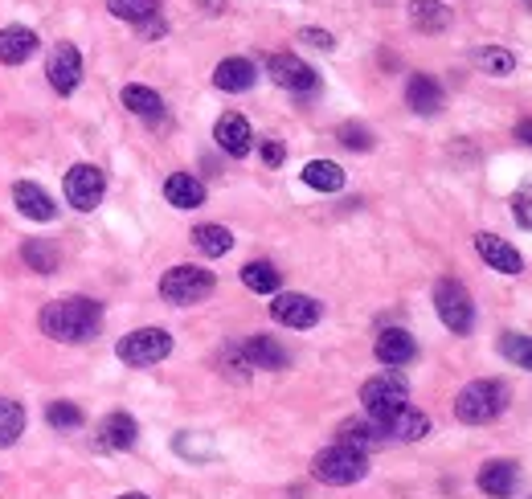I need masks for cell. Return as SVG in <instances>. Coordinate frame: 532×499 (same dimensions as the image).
I'll return each mask as SVG.
<instances>
[{
	"mask_svg": "<svg viewBox=\"0 0 532 499\" xmlns=\"http://www.w3.org/2000/svg\"><path fill=\"white\" fill-rule=\"evenodd\" d=\"M475 254H479L487 266H492V270H500V275H520V270H524L520 250H516L512 242L496 238V234H475Z\"/></svg>",
	"mask_w": 532,
	"mask_h": 499,
	"instance_id": "14",
	"label": "cell"
},
{
	"mask_svg": "<svg viewBox=\"0 0 532 499\" xmlns=\"http://www.w3.org/2000/svg\"><path fill=\"white\" fill-rule=\"evenodd\" d=\"M136 438H140V426H136V418L123 414V410H115V414H107L99 422V446L103 450H131V446H136Z\"/></svg>",
	"mask_w": 532,
	"mask_h": 499,
	"instance_id": "18",
	"label": "cell"
},
{
	"mask_svg": "<svg viewBox=\"0 0 532 499\" xmlns=\"http://www.w3.org/2000/svg\"><path fill=\"white\" fill-rule=\"evenodd\" d=\"M410 25L422 33H442L451 25V9L442 0H414L410 5Z\"/></svg>",
	"mask_w": 532,
	"mask_h": 499,
	"instance_id": "26",
	"label": "cell"
},
{
	"mask_svg": "<svg viewBox=\"0 0 532 499\" xmlns=\"http://www.w3.org/2000/svg\"><path fill=\"white\" fill-rule=\"evenodd\" d=\"M303 185H312L320 193H340L344 189V168L332 160H307L303 164Z\"/></svg>",
	"mask_w": 532,
	"mask_h": 499,
	"instance_id": "27",
	"label": "cell"
},
{
	"mask_svg": "<svg viewBox=\"0 0 532 499\" xmlns=\"http://www.w3.org/2000/svg\"><path fill=\"white\" fill-rule=\"evenodd\" d=\"M336 442H340V446H352V450H361V455H369L373 446L385 442V430H381L373 418H369V422L352 418V422H344V426L336 430Z\"/></svg>",
	"mask_w": 532,
	"mask_h": 499,
	"instance_id": "23",
	"label": "cell"
},
{
	"mask_svg": "<svg viewBox=\"0 0 532 499\" xmlns=\"http://www.w3.org/2000/svg\"><path fill=\"white\" fill-rule=\"evenodd\" d=\"M434 311H438V320L447 324L455 336H467L475 328V303H471V295H467V287L459 279H438Z\"/></svg>",
	"mask_w": 532,
	"mask_h": 499,
	"instance_id": "6",
	"label": "cell"
},
{
	"mask_svg": "<svg viewBox=\"0 0 532 499\" xmlns=\"http://www.w3.org/2000/svg\"><path fill=\"white\" fill-rule=\"evenodd\" d=\"M242 283H246V291H254V295H275L279 291V283H283V275L275 270V262H246L242 266Z\"/></svg>",
	"mask_w": 532,
	"mask_h": 499,
	"instance_id": "29",
	"label": "cell"
},
{
	"mask_svg": "<svg viewBox=\"0 0 532 499\" xmlns=\"http://www.w3.org/2000/svg\"><path fill=\"white\" fill-rule=\"evenodd\" d=\"M123 107H127L131 115H140V119H148V123L164 119V99L156 95V90H152V86H123Z\"/></svg>",
	"mask_w": 532,
	"mask_h": 499,
	"instance_id": "24",
	"label": "cell"
},
{
	"mask_svg": "<svg viewBox=\"0 0 532 499\" xmlns=\"http://www.w3.org/2000/svg\"><path fill=\"white\" fill-rule=\"evenodd\" d=\"M512 213H516V221L524 225V230H532V185H524V189L512 197Z\"/></svg>",
	"mask_w": 532,
	"mask_h": 499,
	"instance_id": "37",
	"label": "cell"
},
{
	"mask_svg": "<svg viewBox=\"0 0 532 499\" xmlns=\"http://www.w3.org/2000/svg\"><path fill=\"white\" fill-rule=\"evenodd\" d=\"M381 430H385V438H397V442H418V438L430 434V418L418 414V410H402L397 418H389Z\"/></svg>",
	"mask_w": 532,
	"mask_h": 499,
	"instance_id": "28",
	"label": "cell"
},
{
	"mask_svg": "<svg viewBox=\"0 0 532 499\" xmlns=\"http://www.w3.org/2000/svg\"><path fill=\"white\" fill-rule=\"evenodd\" d=\"M213 140H217V148L226 152V156L242 160V156H250V148H254V131H250V123H246L238 111H230V115L217 119Z\"/></svg>",
	"mask_w": 532,
	"mask_h": 499,
	"instance_id": "12",
	"label": "cell"
},
{
	"mask_svg": "<svg viewBox=\"0 0 532 499\" xmlns=\"http://www.w3.org/2000/svg\"><path fill=\"white\" fill-rule=\"evenodd\" d=\"M21 434H25V405L0 397V450L13 446Z\"/></svg>",
	"mask_w": 532,
	"mask_h": 499,
	"instance_id": "32",
	"label": "cell"
},
{
	"mask_svg": "<svg viewBox=\"0 0 532 499\" xmlns=\"http://www.w3.org/2000/svg\"><path fill=\"white\" fill-rule=\"evenodd\" d=\"M262 160H266V168H279V164L287 160V148H283L279 140H266V144H262Z\"/></svg>",
	"mask_w": 532,
	"mask_h": 499,
	"instance_id": "39",
	"label": "cell"
},
{
	"mask_svg": "<svg viewBox=\"0 0 532 499\" xmlns=\"http://www.w3.org/2000/svg\"><path fill=\"white\" fill-rule=\"evenodd\" d=\"M365 475H369V455H361V450H352V446H340V442L320 450L312 459V479H320L328 487H352Z\"/></svg>",
	"mask_w": 532,
	"mask_h": 499,
	"instance_id": "3",
	"label": "cell"
},
{
	"mask_svg": "<svg viewBox=\"0 0 532 499\" xmlns=\"http://www.w3.org/2000/svg\"><path fill=\"white\" fill-rule=\"evenodd\" d=\"M115 352H119L123 365H131V369H152V365H160V360L172 352V336L164 328H136V332H127L119 340Z\"/></svg>",
	"mask_w": 532,
	"mask_h": 499,
	"instance_id": "7",
	"label": "cell"
},
{
	"mask_svg": "<svg viewBox=\"0 0 532 499\" xmlns=\"http://www.w3.org/2000/svg\"><path fill=\"white\" fill-rule=\"evenodd\" d=\"M361 405H365V414L377 426H385L389 418L410 410V385L397 377V373H381V377H373V381L361 385Z\"/></svg>",
	"mask_w": 532,
	"mask_h": 499,
	"instance_id": "4",
	"label": "cell"
},
{
	"mask_svg": "<svg viewBox=\"0 0 532 499\" xmlns=\"http://www.w3.org/2000/svg\"><path fill=\"white\" fill-rule=\"evenodd\" d=\"M46 78L58 95H74L78 82H82V54L74 41H58L54 54H50V66H46Z\"/></svg>",
	"mask_w": 532,
	"mask_h": 499,
	"instance_id": "11",
	"label": "cell"
},
{
	"mask_svg": "<svg viewBox=\"0 0 532 499\" xmlns=\"http://www.w3.org/2000/svg\"><path fill=\"white\" fill-rule=\"evenodd\" d=\"M299 41H307V45H316V50H332V45H336L328 29H303V33H299Z\"/></svg>",
	"mask_w": 532,
	"mask_h": 499,
	"instance_id": "38",
	"label": "cell"
},
{
	"mask_svg": "<svg viewBox=\"0 0 532 499\" xmlns=\"http://www.w3.org/2000/svg\"><path fill=\"white\" fill-rule=\"evenodd\" d=\"M213 287H217L213 270H205V266H189V262H185V266H172L168 275L160 279V299L172 303V307H193V303L209 299Z\"/></svg>",
	"mask_w": 532,
	"mask_h": 499,
	"instance_id": "5",
	"label": "cell"
},
{
	"mask_svg": "<svg viewBox=\"0 0 532 499\" xmlns=\"http://www.w3.org/2000/svg\"><path fill=\"white\" fill-rule=\"evenodd\" d=\"M516 140L532 148V119H520V123H516Z\"/></svg>",
	"mask_w": 532,
	"mask_h": 499,
	"instance_id": "41",
	"label": "cell"
},
{
	"mask_svg": "<svg viewBox=\"0 0 532 499\" xmlns=\"http://www.w3.org/2000/svg\"><path fill=\"white\" fill-rule=\"evenodd\" d=\"M193 246L205 258H221V254L234 250V234L226 230V225H197V230H193Z\"/></svg>",
	"mask_w": 532,
	"mask_h": 499,
	"instance_id": "30",
	"label": "cell"
},
{
	"mask_svg": "<svg viewBox=\"0 0 532 499\" xmlns=\"http://www.w3.org/2000/svg\"><path fill=\"white\" fill-rule=\"evenodd\" d=\"M37 54V33L25 29V25H9L0 29V62L5 66H21Z\"/></svg>",
	"mask_w": 532,
	"mask_h": 499,
	"instance_id": "19",
	"label": "cell"
},
{
	"mask_svg": "<svg viewBox=\"0 0 532 499\" xmlns=\"http://www.w3.org/2000/svg\"><path fill=\"white\" fill-rule=\"evenodd\" d=\"M164 197L172 209H201L205 205V185L189 172H172L164 180Z\"/></svg>",
	"mask_w": 532,
	"mask_h": 499,
	"instance_id": "21",
	"label": "cell"
},
{
	"mask_svg": "<svg viewBox=\"0 0 532 499\" xmlns=\"http://www.w3.org/2000/svg\"><path fill=\"white\" fill-rule=\"evenodd\" d=\"M46 422H50L54 430H78V426H82V410H78L74 401H50Z\"/></svg>",
	"mask_w": 532,
	"mask_h": 499,
	"instance_id": "35",
	"label": "cell"
},
{
	"mask_svg": "<svg viewBox=\"0 0 532 499\" xmlns=\"http://www.w3.org/2000/svg\"><path fill=\"white\" fill-rule=\"evenodd\" d=\"M62 193H66V201H70L78 213H91V209L103 205L107 176H103V168H95V164H74V168L66 172V180H62Z\"/></svg>",
	"mask_w": 532,
	"mask_h": 499,
	"instance_id": "8",
	"label": "cell"
},
{
	"mask_svg": "<svg viewBox=\"0 0 532 499\" xmlns=\"http://www.w3.org/2000/svg\"><path fill=\"white\" fill-rule=\"evenodd\" d=\"M336 140H340L344 148H352V152H369V148H373V131H369L365 123H340Z\"/></svg>",
	"mask_w": 532,
	"mask_h": 499,
	"instance_id": "36",
	"label": "cell"
},
{
	"mask_svg": "<svg viewBox=\"0 0 532 499\" xmlns=\"http://www.w3.org/2000/svg\"><path fill=\"white\" fill-rule=\"evenodd\" d=\"M254 82H258V70L250 58H226L213 70V86L226 90V95H242V90H250Z\"/></svg>",
	"mask_w": 532,
	"mask_h": 499,
	"instance_id": "17",
	"label": "cell"
},
{
	"mask_svg": "<svg viewBox=\"0 0 532 499\" xmlns=\"http://www.w3.org/2000/svg\"><path fill=\"white\" fill-rule=\"evenodd\" d=\"M471 62L479 70H487V74H496V78H504V74L516 70V54L512 50H500V45H483V50L471 54Z\"/></svg>",
	"mask_w": 532,
	"mask_h": 499,
	"instance_id": "33",
	"label": "cell"
},
{
	"mask_svg": "<svg viewBox=\"0 0 532 499\" xmlns=\"http://www.w3.org/2000/svg\"><path fill=\"white\" fill-rule=\"evenodd\" d=\"M320 315H324V307L312 295H299V291H283L271 303V320L283 324V328H299V332L303 328H316Z\"/></svg>",
	"mask_w": 532,
	"mask_h": 499,
	"instance_id": "9",
	"label": "cell"
},
{
	"mask_svg": "<svg viewBox=\"0 0 532 499\" xmlns=\"http://www.w3.org/2000/svg\"><path fill=\"white\" fill-rule=\"evenodd\" d=\"M115 499H148L144 491H127V495H115Z\"/></svg>",
	"mask_w": 532,
	"mask_h": 499,
	"instance_id": "42",
	"label": "cell"
},
{
	"mask_svg": "<svg viewBox=\"0 0 532 499\" xmlns=\"http://www.w3.org/2000/svg\"><path fill=\"white\" fill-rule=\"evenodd\" d=\"M238 352H242V360H246V369L279 373V369H287V365H291L287 348H283L279 340H271V336H250L246 344H238Z\"/></svg>",
	"mask_w": 532,
	"mask_h": 499,
	"instance_id": "13",
	"label": "cell"
},
{
	"mask_svg": "<svg viewBox=\"0 0 532 499\" xmlns=\"http://www.w3.org/2000/svg\"><path fill=\"white\" fill-rule=\"evenodd\" d=\"M37 324L58 344H86V340H95L99 328H103V303L86 299V295H70V299L41 307Z\"/></svg>",
	"mask_w": 532,
	"mask_h": 499,
	"instance_id": "1",
	"label": "cell"
},
{
	"mask_svg": "<svg viewBox=\"0 0 532 499\" xmlns=\"http://www.w3.org/2000/svg\"><path fill=\"white\" fill-rule=\"evenodd\" d=\"M516 479H520L516 463L492 459V463H483V471H479V491L492 495V499H508V495L516 491Z\"/></svg>",
	"mask_w": 532,
	"mask_h": 499,
	"instance_id": "20",
	"label": "cell"
},
{
	"mask_svg": "<svg viewBox=\"0 0 532 499\" xmlns=\"http://www.w3.org/2000/svg\"><path fill=\"white\" fill-rule=\"evenodd\" d=\"M406 103L414 115H438L442 111V86L430 74H414L406 82Z\"/></svg>",
	"mask_w": 532,
	"mask_h": 499,
	"instance_id": "22",
	"label": "cell"
},
{
	"mask_svg": "<svg viewBox=\"0 0 532 499\" xmlns=\"http://www.w3.org/2000/svg\"><path fill=\"white\" fill-rule=\"evenodd\" d=\"M21 258H25L29 270H37V275H54V270L62 266V250L54 242H46V238H29L21 246Z\"/></svg>",
	"mask_w": 532,
	"mask_h": 499,
	"instance_id": "25",
	"label": "cell"
},
{
	"mask_svg": "<svg viewBox=\"0 0 532 499\" xmlns=\"http://www.w3.org/2000/svg\"><path fill=\"white\" fill-rule=\"evenodd\" d=\"M13 205H17V213H25L29 221H54V217H58L54 197L41 189V185H33V180H17V185H13Z\"/></svg>",
	"mask_w": 532,
	"mask_h": 499,
	"instance_id": "16",
	"label": "cell"
},
{
	"mask_svg": "<svg viewBox=\"0 0 532 499\" xmlns=\"http://www.w3.org/2000/svg\"><path fill=\"white\" fill-rule=\"evenodd\" d=\"M508 410V385L504 381H471L455 397V418L463 426H487Z\"/></svg>",
	"mask_w": 532,
	"mask_h": 499,
	"instance_id": "2",
	"label": "cell"
},
{
	"mask_svg": "<svg viewBox=\"0 0 532 499\" xmlns=\"http://www.w3.org/2000/svg\"><path fill=\"white\" fill-rule=\"evenodd\" d=\"M107 13L131 25H144L152 17H160V0H107Z\"/></svg>",
	"mask_w": 532,
	"mask_h": 499,
	"instance_id": "31",
	"label": "cell"
},
{
	"mask_svg": "<svg viewBox=\"0 0 532 499\" xmlns=\"http://www.w3.org/2000/svg\"><path fill=\"white\" fill-rule=\"evenodd\" d=\"M373 352H377L381 365L397 369V365H410V360L418 356V344H414V336L406 328H385V332H377Z\"/></svg>",
	"mask_w": 532,
	"mask_h": 499,
	"instance_id": "15",
	"label": "cell"
},
{
	"mask_svg": "<svg viewBox=\"0 0 532 499\" xmlns=\"http://www.w3.org/2000/svg\"><path fill=\"white\" fill-rule=\"evenodd\" d=\"M140 33H144V37H164V21H160V17H152V21H144V25H140Z\"/></svg>",
	"mask_w": 532,
	"mask_h": 499,
	"instance_id": "40",
	"label": "cell"
},
{
	"mask_svg": "<svg viewBox=\"0 0 532 499\" xmlns=\"http://www.w3.org/2000/svg\"><path fill=\"white\" fill-rule=\"evenodd\" d=\"M500 352H504V360H512V365H520V369L532 373V336L504 332V336H500Z\"/></svg>",
	"mask_w": 532,
	"mask_h": 499,
	"instance_id": "34",
	"label": "cell"
},
{
	"mask_svg": "<svg viewBox=\"0 0 532 499\" xmlns=\"http://www.w3.org/2000/svg\"><path fill=\"white\" fill-rule=\"evenodd\" d=\"M266 74H271L283 90H291V95H312L320 86V74L295 54H271L266 58Z\"/></svg>",
	"mask_w": 532,
	"mask_h": 499,
	"instance_id": "10",
	"label": "cell"
}]
</instances>
